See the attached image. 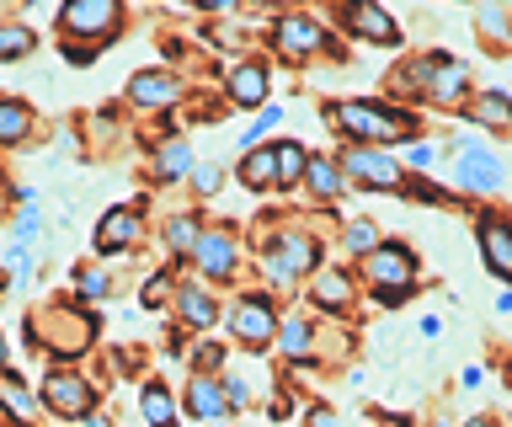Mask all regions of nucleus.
Here are the masks:
<instances>
[{
  "mask_svg": "<svg viewBox=\"0 0 512 427\" xmlns=\"http://www.w3.org/2000/svg\"><path fill=\"white\" fill-rule=\"evenodd\" d=\"M331 123V134L342 145H368V150H406L411 139H422V113L395 107L384 97H347L320 107Z\"/></svg>",
  "mask_w": 512,
  "mask_h": 427,
  "instance_id": "nucleus-1",
  "label": "nucleus"
},
{
  "mask_svg": "<svg viewBox=\"0 0 512 427\" xmlns=\"http://www.w3.org/2000/svg\"><path fill=\"white\" fill-rule=\"evenodd\" d=\"M272 230L256 241V273H262V289H299L310 283L320 267H326V241L299 225V219H283V209H267Z\"/></svg>",
  "mask_w": 512,
  "mask_h": 427,
  "instance_id": "nucleus-2",
  "label": "nucleus"
},
{
  "mask_svg": "<svg viewBox=\"0 0 512 427\" xmlns=\"http://www.w3.org/2000/svg\"><path fill=\"white\" fill-rule=\"evenodd\" d=\"M96 331H102L96 315L80 305V299H70V294L27 315V347L32 353H48V363H70V369H75L80 353L96 347Z\"/></svg>",
  "mask_w": 512,
  "mask_h": 427,
  "instance_id": "nucleus-3",
  "label": "nucleus"
},
{
  "mask_svg": "<svg viewBox=\"0 0 512 427\" xmlns=\"http://www.w3.org/2000/svg\"><path fill=\"white\" fill-rule=\"evenodd\" d=\"M443 150L454 155V161H448V171H443V187H448L454 198L475 203V198H496V193L507 187L502 155H496L491 145H480V139H470V134H448Z\"/></svg>",
  "mask_w": 512,
  "mask_h": 427,
  "instance_id": "nucleus-4",
  "label": "nucleus"
},
{
  "mask_svg": "<svg viewBox=\"0 0 512 427\" xmlns=\"http://www.w3.org/2000/svg\"><path fill=\"white\" fill-rule=\"evenodd\" d=\"M411 75H416V102L432 107V113H459L470 102V65L443 49H427V54H411Z\"/></svg>",
  "mask_w": 512,
  "mask_h": 427,
  "instance_id": "nucleus-5",
  "label": "nucleus"
},
{
  "mask_svg": "<svg viewBox=\"0 0 512 427\" xmlns=\"http://www.w3.org/2000/svg\"><path fill=\"white\" fill-rule=\"evenodd\" d=\"M123 27H128V11L118 0H64L54 17L59 43H86V49H112Z\"/></svg>",
  "mask_w": 512,
  "mask_h": 427,
  "instance_id": "nucleus-6",
  "label": "nucleus"
},
{
  "mask_svg": "<svg viewBox=\"0 0 512 427\" xmlns=\"http://www.w3.org/2000/svg\"><path fill=\"white\" fill-rule=\"evenodd\" d=\"M267 43H272V54L288 59V65H299V70L315 65V59H342V43H336L310 11H283V17H272Z\"/></svg>",
  "mask_w": 512,
  "mask_h": 427,
  "instance_id": "nucleus-7",
  "label": "nucleus"
},
{
  "mask_svg": "<svg viewBox=\"0 0 512 427\" xmlns=\"http://www.w3.org/2000/svg\"><path fill=\"white\" fill-rule=\"evenodd\" d=\"M278 315H283V305H278L272 289H246V294H235L230 305H224V326H230L240 353H272Z\"/></svg>",
  "mask_w": 512,
  "mask_h": 427,
  "instance_id": "nucleus-8",
  "label": "nucleus"
},
{
  "mask_svg": "<svg viewBox=\"0 0 512 427\" xmlns=\"http://www.w3.org/2000/svg\"><path fill=\"white\" fill-rule=\"evenodd\" d=\"M336 166H342L347 187H358V193H390L400 198L411 182V171L400 166L395 150H368V145H342L336 150Z\"/></svg>",
  "mask_w": 512,
  "mask_h": 427,
  "instance_id": "nucleus-9",
  "label": "nucleus"
},
{
  "mask_svg": "<svg viewBox=\"0 0 512 427\" xmlns=\"http://www.w3.org/2000/svg\"><path fill=\"white\" fill-rule=\"evenodd\" d=\"M352 273H358L363 289H400V294L422 289V257H416V246L411 241H390V235H384Z\"/></svg>",
  "mask_w": 512,
  "mask_h": 427,
  "instance_id": "nucleus-10",
  "label": "nucleus"
},
{
  "mask_svg": "<svg viewBox=\"0 0 512 427\" xmlns=\"http://www.w3.org/2000/svg\"><path fill=\"white\" fill-rule=\"evenodd\" d=\"M96 395H102V385H91L86 369H70V363H48L43 369V385H38V401L48 417L59 422H86L96 411Z\"/></svg>",
  "mask_w": 512,
  "mask_h": 427,
  "instance_id": "nucleus-11",
  "label": "nucleus"
},
{
  "mask_svg": "<svg viewBox=\"0 0 512 427\" xmlns=\"http://www.w3.org/2000/svg\"><path fill=\"white\" fill-rule=\"evenodd\" d=\"M192 273H198V283H208V289H224V283L240 278V267H246V251H240V235L235 225H203L198 246H192Z\"/></svg>",
  "mask_w": 512,
  "mask_h": 427,
  "instance_id": "nucleus-12",
  "label": "nucleus"
},
{
  "mask_svg": "<svg viewBox=\"0 0 512 427\" xmlns=\"http://www.w3.org/2000/svg\"><path fill=\"white\" fill-rule=\"evenodd\" d=\"M331 17H336V27H342L352 43H368V49H390V54L406 49V33H400V22H395L384 6H374V0H352V6H336Z\"/></svg>",
  "mask_w": 512,
  "mask_h": 427,
  "instance_id": "nucleus-13",
  "label": "nucleus"
},
{
  "mask_svg": "<svg viewBox=\"0 0 512 427\" xmlns=\"http://www.w3.org/2000/svg\"><path fill=\"white\" fill-rule=\"evenodd\" d=\"M187 91H192V86H182V70L150 65V70H134V75H128L123 102L134 107V113H166V118H171V107H182Z\"/></svg>",
  "mask_w": 512,
  "mask_h": 427,
  "instance_id": "nucleus-14",
  "label": "nucleus"
},
{
  "mask_svg": "<svg viewBox=\"0 0 512 427\" xmlns=\"http://www.w3.org/2000/svg\"><path fill=\"white\" fill-rule=\"evenodd\" d=\"M304 299H310V315H336V321H342V315L358 310L363 283L347 262H326L310 283H304Z\"/></svg>",
  "mask_w": 512,
  "mask_h": 427,
  "instance_id": "nucleus-15",
  "label": "nucleus"
},
{
  "mask_svg": "<svg viewBox=\"0 0 512 427\" xmlns=\"http://www.w3.org/2000/svg\"><path fill=\"white\" fill-rule=\"evenodd\" d=\"M171 310H176V326L198 331V337H214V326L224 321V299L208 289V283H198V278H176Z\"/></svg>",
  "mask_w": 512,
  "mask_h": 427,
  "instance_id": "nucleus-16",
  "label": "nucleus"
},
{
  "mask_svg": "<svg viewBox=\"0 0 512 427\" xmlns=\"http://www.w3.org/2000/svg\"><path fill=\"white\" fill-rule=\"evenodd\" d=\"M139 241H144V209H139V203H112V209L96 219V230H91V251L102 262L134 251Z\"/></svg>",
  "mask_w": 512,
  "mask_h": 427,
  "instance_id": "nucleus-17",
  "label": "nucleus"
},
{
  "mask_svg": "<svg viewBox=\"0 0 512 427\" xmlns=\"http://www.w3.org/2000/svg\"><path fill=\"white\" fill-rule=\"evenodd\" d=\"M475 246L491 278H502V289H512V214L502 209H480L475 214Z\"/></svg>",
  "mask_w": 512,
  "mask_h": 427,
  "instance_id": "nucleus-18",
  "label": "nucleus"
},
{
  "mask_svg": "<svg viewBox=\"0 0 512 427\" xmlns=\"http://www.w3.org/2000/svg\"><path fill=\"white\" fill-rule=\"evenodd\" d=\"M219 91H224V107H235V113H262V107L272 102V65L246 54L230 75H224Z\"/></svg>",
  "mask_w": 512,
  "mask_h": 427,
  "instance_id": "nucleus-19",
  "label": "nucleus"
},
{
  "mask_svg": "<svg viewBox=\"0 0 512 427\" xmlns=\"http://www.w3.org/2000/svg\"><path fill=\"white\" fill-rule=\"evenodd\" d=\"M272 353H278L283 363H310L320 358V321L310 310H283L278 315V337H272Z\"/></svg>",
  "mask_w": 512,
  "mask_h": 427,
  "instance_id": "nucleus-20",
  "label": "nucleus"
},
{
  "mask_svg": "<svg viewBox=\"0 0 512 427\" xmlns=\"http://www.w3.org/2000/svg\"><path fill=\"white\" fill-rule=\"evenodd\" d=\"M299 193L310 198V203H320V209H336V203L352 193L331 150H320V155L310 150V161H304V177H299Z\"/></svg>",
  "mask_w": 512,
  "mask_h": 427,
  "instance_id": "nucleus-21",
  "label": "nucleus"
},
{
  "mask_svg": "<svg viewBox=\"0 0 512 427\" xmlns=\"http://www.w3.org/2000/svg\"><path fill=\"white\" fill-rule=\"evenodd\" d=\"M459 118L470 123V129L512 134V91H502V86H475L470 102L459 107Z\"/></svg>",
  "mask_w": 512,
  "mask_h": 427,
  "instance_id": "nucleus-22",
  "label": "nucleus"
},
{
  "mask_svg": "<svg viewBox=\"0 0 512 427\" xmlns=\"http://www.w3.org/2000/svg\"><path fill=\"white\" fill-rule=\"evenodd\" d=\"M182 417L192 422H203V427H214L230 417V406H224V390H219V379L214 374H187V385H182Z\"/></svg>",
  "mask_w": 512,
  "mask_h": 427,
  "instance_id": "nucleus-23",
  "label": "nucleus"
},
{
  "mask_svg": "<svg viewBox=\"0 0 512 427\" xmlns=\"http://www.w3.org/2000/svg\"><path fill=\"white\" fill-rule=\"evenodd\" d=\"M198 235H203V214H198V203L192 209H176L166 225H160V246H166V267H187L192 262V246H198Z\"/></svg>",
  "mask_w": 512,
  "mask_h": 427,
  "instance_id": "nucleus-24",
  "label": "nucleus"
},
{
  "mask_svg": "<svg viewBox=\"0 0 512 427\" xmlns=\"http://www.w3.org/2000/svg\"><path fill=\"white\" fill-rule=\"evenodd\" d=\"M0 411H6L11 427H32V422H38V411H43L38 385H27L16 369H6V374H0Z\"/></svg>",
  "mask_w": 512,
  "mask_h": 427,
  "instance_id": "nucleus-25",
  "label": "nucleus"
},
{
  "mask_svg": "<svg viewBox=\"0 0 512 427\" xmlns=\"http://www.w3.org/2000/svg\"><path fill=\"white\" fill-rule=\"evenodd\" d=\"M32 134H38V113L22 97L0 91V150H22V145H32Z\"/></svg>",
  "mask_w": 512,
  "mask_h": 427,
  "instance_id": "nucleus-26",
  "label": "nucleus"
},
{
  "mask_svg": "<svg viewBox=\"0 0 512 427\" xmlns=\"http://www.w3.org/2000/svg\"><path fill=\"white\" fill-rule=\"evenodd\" d=\"M187 171H192V145H187V139H182V134L155 139L150 177H155V182H166V187H176V182H187Z\"/></svg>",
  "mask_w": 512,
  "mask_h": 427,
  "instance_id": "nucleus-27",
  "label": "nucleus"
},
{
  "mask_svg": "<svg viewBox=\"0 0 512 427\" xmlns=\"http://www.w3.org/2000/svg\"><path fill=\"white\" fill-rule=\"evenodd\" d=\"M139 411H144V427H176L182 422V406H176V395L166 379H139Z\"/></svg>",
  "mask_w": 512,
  "mask_h": 427,
  "instance_id": "nucleus-28",
  "label": "nucleus"
},
{
  "mask_svg": "<svg viewBox=\"0 0 512 427\" xmlns=\"http://www.w3.org/2000/svg\"><path fill=\"white\" fill-rule=\"evenodd\" d=\"M475 33L480 43H486L491 54H512V6H496V0H486V6L470 11Z\"/></svg>",
  "mask_w": 512,
  "mask_h": 427,
  "instance_id": "nucleus-29",
  "label": "nucleus"
},
{
  "mask_svg": "<svg viewBox=\"0 0 512 427\" xmlns=\"http://www.w3.org/2000/svg\"><path fill=\"white\" fill-rule=\"evenodd\" d=\"M336 225H342V230H336V246H342V257H347V267H358V262L368 257V251H374V246L384 241V230H379V225H374V219H368V214L336 219Z\"/></svg>",
  "mask_w": 512,
  "mask_h": 427,
  "instance_id": "nucleus-30",
  "label": "nucleus"
},
{
  "mask_svg": "<svg viewBox=\"0 0 512 427\" xmlns=\"http://www.w3.org/2000/svg\"><path fill=\"white\" fill-rule=\"evenodd\" d=\"M304 161H310V150H304L299 139H272V187H278V193H299Z\"/></svg>",
  "mask_w": 512,
  "mask_h": 427,
  "instance_id": "nucleus-31",
  "label": "nucleus"
},
{
  "mask_svg": "<svg viewBox=\"0 0 512 427\" xmlns=\"http://www.w3.org/2000/svg\"><path fill=\"white\" fill-rule=\"evenodd\" d=\"M235 182L246 187V193H278V187H272V145H256V150H246L235 161Z\"/></svg>",
  "mask_w": 512,
  "mask_h": 427,
  "instance_id": "nucleus-32",
  "label": "nucleus"
},
{
  "mask_svg": "<svg viewBox=\"0 0 512 427\" xmlns=\"http://www.w3.org/2000/svg\"><path fill=\"white\" fill-rule=\"evenodd\" d=\"M32 49H38V33H32L22 17H0V70H6V65H22Z\"/></svg>",
  "mask_w": 512,
  "mask_h": 427,
  "instance_id": "nucleus-33",
  "label": "nucleus"
},
{
  "mask_svg": "<svg viewBox=\"0 0 512 427\" xmlns=\"http://www.w3.org/2000/svg\"><path fill=\"white\" fill-rule=\"evenodd\" d=\"M112 294V273L107 267H96V262H86V267H75V294L70 299H80V305H102V299Z\"/></svg>",
  "mask_w": 512,
  "mask_h": 427,
  "instance_id": "nucleus-34",
  "label": "nucleus"
},
{
  "mask_svg": "<svg viewBox=\"0 0 512 427\" xmlns=\"http://www.w3.org/2000/svg\"><path fill=\"white\" fill-rule=\"evenodd\" d=\"M187 363H192V374H214L219 379L224 369H230V347L214 342V337H198L187 347Z\"/></svg>",
  "mask_w": 512,
  "mask_h": 427,
  "instance_id": "nucleus-35",
  "label": "nucleus"
},
{
  "mask_svg": "<svg viewBox=\"0 0 512 427\" xmlns=\"http://www.w3.org/2000/svg\"><path fill=\"white\" fill-rule=\"evenodd\" d=\"M224 166L219 161H192V171H187V187H192V198L198 203H208V198H219L224 193Z\"/></svg>",
  "mask_w": 512,
  "mask_h": 427,
  "instance_id": "nucleus-36",
  "label": "nucleus"
},
{
  "mask_svg": "<svg viewBox=\"0 0 512 427\" xmlns=\"http://www.w3.org/2000/svg\"><path fill=\"white\" fill-rule=\"evenodd\" d=\"M443 145H432V139H411L406 150H400V166L411 171V177H432V166H438Z\"/></svg>",
  "mask_w": 512,
  "mask_h": 427,
  "instance_id": "nucleus-37",
  "label": "nucleus"
},
{
  "mask_svg": "<svg viewBox=\"0 0 512 427\" xmlns=\"http://www.w3.org/2000/svg\"><path fill=\"white\" fill-rule=\"evenodd\" d=\"M176 294V267H160V273L144 278V289H139V305L144 310H166V299Z\"/></svg>",
  "mask_w": 512,
  "mask_h": 427,
  "instance_id": "nucleus-38",
  "label": "nucleus"
},
{
  "mask_svg": "<svg viewBox=\"0 0 512 427\" xmlns=\"http://www.w3.org/2000/svg\"><path fill=\"white\" fill-rule=\"evenodd\" d=\"M38 230H43V209H38V198H32L11 219V246H32V241H38Z\"/></svg>",
  "mask_w": 512,
  "mask_h": 427,
  "instance_id": "nucleus-39",
  "label": "nucleus"
},
{
  "mask_svg": "<svg viewBox=\"0 0 512 427\" xmlns=\"http://www.w3.org/2000/svg\"><path fill=\"white\" fill-rule=\"evenodd\" d=\"M400 198H411V203H438V209H448V203H459V198L448 193V187H443L438 177H411Z\"/></svg>",
  "mask_w": 512,
  "mask_h": 427,
  "instance_id": "nucleus-40",
  "label": "nucleus"
},
{
  "mask_svg": "<svg viewBox=\"0 0 512 427\" xmlns=\"http://www.w3.org/2000/svg\"><path fill=\"white\" fill-rule=\"evenodd\" d=\"M219 390H224V406H230V411H251V401H256L251 379H246V374H235V369H224V374H219Z\"/></svg>",
  "mask_w": 512,
  "mask_h": 427,
  "instance_id": "nucleus-41",
  "label": "nucleus"
},
{
  "mask_svg": "<svg viewBox=\"0 0 512 427\" xmlns=\"http://www.w3.org/2000/svg\"><path fill=\"white\" fill-rule=\"evenodd\" d=\"M278 123H283V107H278V102H267L262 113H256V123H251V129L240 134V155H246V150H256V145H267V129H278Z\"/></svg>",
  "mask_w": 512,
  "mask_h": 427,
  "instance_id": "nucleus-42",
  "label": "nucleus"
},
{
  "mask_svg": "<svg viewBox=\"0 0 512 427\" xmlns=\"http://www.w3.org/2000/svg\"><path fill=\"white\" fill-rule=\"evenodd\" d=\"M0 267H6V273H16V289H27V283H32V246H6Z\"/></svg>",
  "mask_w": 512,
  "mask_h": 427,
  "instance_id": "nucleus-43",
  "label": "nucleus"
},
{
  "mask_svg": "<svg viewBox=\"0 0 512 427\" xmlns=\"http://www.w3.org/2000/svg\"><path fill=\"white\" fill-rule=\"evenodd\" d=\"M304 427H342V417H336L326 401H310L304 406Z\"/></svg>",
  "mask_w": 512,
  "mask_h": 427,
  "instance_id": "nucleus-44",
  "label": "nucleus"
},
{
  "mask_svg": "<svg viewBox=\"0 0 512 427\" xmlns=\"http://www.w3.org/2000/svg\"><path fill=\"white\" fill-rule=\"evenodd\" d=\"M459 385H464V390H480V385H486V363H464V369H459Z\"/></svg>",
  "mask_w": 512,
  "mask_h": 427,
  "instance_id": "nucleus-45",
  "label": "nucleus"
},
{
  "mask_svg": "<svg viewBox=\"0 0 512 427\" xmlns=\"http://www.w3.org/2000/svg\"><path fill=\"white\" fill-rule=\"evenodd\" d=\"M416 331L432 342V337H443V321H438V315H422V321H416Z\"/></svg>",
  "mask_w": 512,
  "mask_h": 427,
  "instance_id": "nucleus-46",
  "label": "nucleus"
},
{
  "mask_svg": "<svg viewBox=\"0 0 512 427\" xmlns=\"http://www.w3.org/2000/svg\"><path fill=\"white\" fill-rule=\"evenodd\" d=\"M491 310H496V315H512V289H496V299H491Z\"/></svg>",
  "mask_w": 512,
  "mask_h": 427,
  "instance_id": "nucleus-47",
  "label": "nucleus"
},
{
  "mask_svg": "<svg viewBox=\"0 0 512 427\" xmlns=\"http://www.w3.org/2000/svg\"><path fill=\"white\" fill-rule=\"evenodd\" d=\"M6 369H11V337L0 331V374H6Z\"/></svg>",
  "mask_w": 512,
  "mask_h": 427,
  "instance_id": "nucleus-48",
  "label": "nucleus"
},
{
  "mask_svg": "<svg viewBox=\"0 0 512 427\" xmlns=\"http://www.w3.org/2000/svg\"><path fill=\"white\" fill-rule=\"evenodd\" d=\"M459 427H502L496 417H486V411H480V417H470V422H459Z\"/></svg>",
  "mask_w": 512,
  "mask_h": 427,
  "instance_id": "nucleus-49",
  "label": "nucleus"
},
{
  "mask_svg": "<svg viewBox=\"0 0 512 427\" xmlns=\"http://www.w3.org/2000/svg\"><path fill=\"white\" fill-rule=\"evenodd\" d=\"M86 427H107V417H102V411H91V417H86Z\"/></svg>",
  "mask_w": 512,
  "mask_h": 427,
  "instance_id": "nucleus-50",
  "label": "nucleus"
},
{
  "mask_svg": "<svg viewBox=\"0 0 512 427\" xmlns=\"http://www.w3.org/2000/svg\"><path fill=\"white\" fill-rule=\"evenodd\" d=\"M427 427H459V422H448V417H432Z\"/></svg>",
  "mask_w": 512,
  "mask_h": 427,
  "instance_id": "nucleus-51",
  "label": "nucleus"
},
{
  "mask_svg": "<svg viewBox=\"0 0 512 427\" xmlns=\"http://www.w3.org/2000/svg\"><path fill=\"white\" fill-rule=\"evenodd\" d=\"M214 427H224V422H214Z\"/></svg>",
  "mask_w": 512,
  "mask_h": 427,
  "instance_id": "nucleus-52",
  "label": "nucleus"
}]
</instances>
